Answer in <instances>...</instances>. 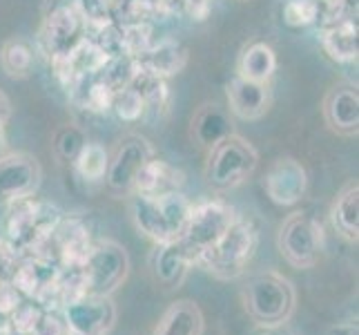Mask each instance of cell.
Here are the masks:
<instances>
[{
  "label": "cell",
  "mask_w": 359,
  "mask_h": 335,
  "mask_svg": "<svg viewBox=\"0 0 359 335\" xmlns=\"http://www.w3.org/2000/svg\"><path fill=\"white\" fill-rule=\"evenodd\" d=\"M9 213L5 219V246L9 255L27 257V255H39L43 244L56 228V223L63 217V210L54 204H47L36 199V197H27V199L11 202Z\"/></svg>",
  "instance_id": "6da1fadb"
},
{
  "label": "cell",
  "mask_w": 359,
  "mask_h": 335,
  "mask_svg": "<svg viewBox=\"0 0 359 335\" xmlns=\"http://www.w3.org/2000/svg\"><path fill=\"white\" fill-rule=\"evenodd\" d=\"M241 302L257 327H286L297 308V291L281 272L262 270L243 282Z\"/></svg>",
  "instance_id": "7a4b0ae2"
},
{
  "label": "cell",
  "mask_w": 359,
  "mask_h": 335,
  "mask_svg": "<svg viewBox=\"0 0 359 335\" xmlns=\"http://www.w3.org/2000/svg\"><path fill=\"white\" fill-rule=\"evenodd\" d=\"M259 248V228L250 217L237 215L232 226L196 257V266L203 268L215 280H239L245 275L252 257Z\"/></svg>",
  "instance_id": "3957f363"
},
{
  "label": "cell",
  "mask_w": 359,
  "mask_h": 335,
  "mask_svg": "<svg viewBox=\"0 0 359 335\" xmlns=\"http://www.w3.org/2000/svg\"><path fill=\"white\" fill-rule=\"evenodd\" d=\"M190 208L192 202L183 195V190L158 197L139 192L130 195V213L134 219V226L154 244L181 237Z\"/></svg>",
  "instance_id": "277c9868"
},
{
  "label": "cell",
  "mask_w": 359,
  "mask_h": 335,
  "mask_svg": "<svg viewBox=\"0 0 359 335\" xmlns=\"http://www.w3.org/2000/svg\"><path fill=\"white\" fill-rule=\"evenodd\" d=\"M257 147L234 132L228 139L217 143L212 150H208V161L203 170L205 181L219 192L234 190L257 170Z\"/></svg>",
  "instance_id": "5b68a950"
},
{
  "label": "cell",
  "mask_w": 359,
  "mask_h": 335,
  "mask_svg": "<svg viewBox=\"0 0 359 335\" xmlns=\"http://www.w3.org/2000/svg\"><path fill=\"white\" fill-rule=\"evenodd\" d=\"M83 293L114 295L130 275V255L126 246L114 239L92 242L81 264Z\"/></svg>",
  "instance_id": "8992f818"
},
{
  "label": "cell",
  "mask_w": 359,
  "mask_h": 335,
  "mask_svg": "<svg viewBox=\"0 0 359 335\" xmlns=\"http://www.w3.org/2000/svg\"><path fill=\"white\" fill-rule=\"evenodd\" d=\"M324 228L308 213H292L277 232V248L292 268H313L324 255Z\"/></svg>",
  "instance_id": "52a82bcc"
},
{
  "label": "cell",
  "mask_w": 359,
  "mask_h": 335,
  "mask_svg": "<svg viewBox=\"0 0 359 335\" xmlns=\"http://www.w3.org/2000/svg\"><path fill=\"white\" fill-rule=\"evenodd\" d=\"M154 157V145L143 134L128 132L116 141L109 152L105 188L114 197H130L141 168Z\"/></svg>",
  "instance_id": "ba28073f"
},
{
  "label": "cell",
  "mask_w": 359,
  "mask_h": 335,
  "mask_svg": "<svg viewBox=\"0 0 359 335\" xmlns=\"http://www.w3.org/2000/svg\"><path fill=\"white\" fill-rule=\"evenodd\" d=\"M234 219H237V210H234V206H230L224 199H219V197L192 204L181 239L192 251L194 266H196V257H199L203 251H208L212 244H217L221 235L232 226Z\"/></svg>",
  "instance_id": "9c48e42d"
},
{
  "label": "cell",
  "mask_w": 359,
  "mask_h": 335,
  "mask_svg": "<svg viewBox=\"0 0 359 335\" xmlns=\"http://www.w3.org/2000/svg\"><path fill=\"white\" fill-rule=\"evenodd\" d=\"M65 327L74 335H109L116 324V304L112 295L83 293L58 308Z\"/></svg>",
  "instance_id": "30bf717a"
},
{
  "label": "cell",
  "mask_w": 359,
  "mask_h": 335,
  "mask_svg": "<svg viewBox=\"0 0 359 335\" xmlns=\"http://www.w3.org/2000/svg\"><path fill=\"white\" fill-rule=\"evenodd\" d=\"M58 266L43 255H27L14 259L9 268V282L22 297L41 302L45 308H58L56 304V280Z\"/></svg>",
  "instance_id": "8fae6325"
},
{
  "label": "cell",
  "mask_w": 359,
  "mask_h": 335,
  "mask_svg": "<svg viewBox=\"0 0 359 335\" xmlns=\"http://www.w3.org/2000/svg\"><path fill=\"white\" fill-rule=\"evenodd\" d=\"M43 183L41 161L29 152L7 150L0 155V204L27 199Z\"/></svg>",
  "instance_id": "7c38bea8"
},
{
  "label": "cell",
  "mask_w": 359,
  "mask_h": 335,
  "mask_svg": "<svg viewBox=\"0 0 359 335\" xmlns=\"http://www.w3.org/2000/svg\"><path fill=\"white\" fill-rule=\"evenodd\" d=\"M90 246H92V237L85 221L79 217L63 215L56 223V228L52 230V235L47 237V242L43 244L39 255L52 259L58 268L79 266L83 264Z\"/></svg>",
  "instance_id": "4fadbf2b"
},
{
  "label": "cell",
  "mask_w": 359,
  "mask_h": 335,
  "mask_svg": "<svg viewBox=\"0 0 359 335\" xmlns=\"http://www.w3.org/2000/svg\"><path fill=\"white\" fill-rule=\"evenodd\" d=\"M264 190L268 199L281 206L290 208L299 204L308 192V170L302 161L294 157H279L268 166L264 175Z\"/></svg>",
  "instance_id": "5bb4252c"
},
{
  "label": "cell",
  "mask_w": 359,
  "mask_h": 335,
  "mask_svg": "<svg viewBox=\"0 0 359 335\" xmlns=\"http://www.w3.org/2000/svg\"><path fill=\"white\" fill-rule=\"evenodd\" d=\"M41 39L54 58L65 56L83 39H88V18L74 3L60 5L45 18Z\"/></svg>",
  "instance_id": "9a60e30c"
},
{
  "label": "cell",
  "mask_w": 359,
  "mask_h": 335,
  "mask_svg": "<svg viewBox=\"0 0 359 335\" xmlns=\"http://www.w3.org/2000/svg\"><path fill=\"white\" fill-rule=\"evenodd\" d=\"M326 126L339 136H357L359 132V90L357 83L341 81L326 92L321 103Z\"/></svg>",
  "instance_id": "2e32d148"
},
{
  "label": "cell",
  "mask_w": 359,
  "mask_h": 335,
  "mask_svg": "<svg viewBox=\"0 0 359 335\" xmlns=\"http://www.w3.org/2000/svg\"><path fill=\"white\" fill-rule=\"evenodd\" d=\"M152 275L165 291H175L188 277L194 266V255L181 237L163 244H154V253L150 257Z\"/></svg>",
  "instance_id": "e0dca14e"
},
{
  "label": "cell",
  "mask_w": 359,
  "mask_h": 335,
  "mask_svg": "<svg viewBox=\"0 0 359 335\" xmlns=\"http://www.w3.org/2000/svg\"><path fill=\"white\" fill-rule=\"evenodd\" d=\"M226 96L232 117L241 121H259L268 114L272 105V83H255L234 74V79L226 85Z\"/></svg>",
  "instance_id": "ac0fdd59"
},
{
  "label": "cell",
  "mask_w": 359,
  "mask_h": 335,
  "mask_svg": "<svg viewBox=\"0 0 359 335\" xmlns=\"http://www.w3.org/2000/svg\"><path fill=\"white\" fill-rule=\"evenodd\" d=\"M230 134H234V121L228 107L215 101H205L196 107L190 121V139L196 147L208 152Z\"/></svg>",
  "instance_id": "d6986e66"
},
{
  "label": "cell",
  "mask_w": 359,
  "mask_h": 335,
  "mask_svg": "<svg viewBox=\"0 0 359 335\" xmlns=\"http://www.w3.org/2000/svg\"><path fill=\"white\" fill-rule=\"evenodd\" d=\"M319 45L335 63H355L357 60V18L339 16L326 18L319 27Z\"/></svg>",
  "instance_id": "ffe728a7"
},
{
  "label": "cell",
  "mask_w": 359,
  "mask_h": 335,
  "mask_svg": "<svg viewBox=\"0 0 359 335\" xmlns=\"http://www.w3.org/2000/svg\"><path fill=\"white\" fill-rule=\"evenodd\" d=\"M134 63L139 70L154 74L158 79H170L188 65V49L181 43L163 41L143 49L139 56H134Z\"/></svg>",
  "instance_id": "44dd1931"
},
{
  "label": "cell",
  "mask_w": 359,
  "mask_h": 335,
  "mask_svg": "<svg viewBox=\"0 0 359 335\" xmlns=\"http://www.w3.org/2000/svg\"><path fill=\"white\" fill-rule=\"evenodd\" d=\"M277 67V52L266 41H250L248 45H243L237 58V77L255 83H272Z\"/></svg>",
  "instance_id": "7402d4cb"
},
{
  "label": "cell",
  "mask_w": 359,
  "mask_h": 335,
  "mask_svg": "<svg viewBox=\"0 0 359 335\" xmlns=\"http://www.w3.org/2000/svg\"><path fill=\"white\" fill-rule=\"evenodd\" d=\"M183 185H185L183 170L170 166L168 161H163V159L152 157L141 168L139 177H136L134 192L158 197V195H168V192L183 190Z\"/></svg>",
  "instance_id": "603a6c76"
},
{
  "label": "cell",
  "mask_w": 359,
  "mask_h": 335,
  "mask_svg": "<svg viewBox=\"0 0 359 335\" xmlns=\"http://www.w3.org/2000/svg\"><path fill=\"white\" fill-rule=\"evenodd\" d=\"M203 313L192 300H177L147 335H203Z\"/></svg>",
  "instance_id": "cb8c5ba5"
},
{
  "label": "cell",
  "mask_w": 359,
  "mask_h": 335,
  "mask_svg": "<svg viewBox=\"0 0 359 335\" xmlns=\"http://www.w3.org/2000/svg\"><path fill=\"white\" fill-rule=\"evenodd\" d=\"M330 223L344 239L357 244L359 239V183L351 179L341 185L330 206Z\"/></svg>",
  "instance_id": "d4e9b609"
},
{
  "label": "cell",
  "mask_w": 359,
  "mask_h": 335,
  "mask_svg": "<svg viewBox=\"0 0 359 335\" xmlns=\"http://www.w3.org/2000/svg\"><path fill=\"white\" fill-rule=\"evenodd\" d=\"M36 65L34 43L22 36H11L0 45V67L9 79H27Z\"/></svg>",
  "instance_id": "484cf974"
},
{
  "label": "cell",
  "mask_w": 359,
  "mask_h": 335,
  "mask_svg": "<svg viewBox=\"0 0 359 335\" xmlns=\"http://www.w3.org/2000/svg\"><path fill=\"white\" fill-rule=\"evenodd\" d=\"M107 164H109V150L98 141H88L83 145L79 157L72 161V170L76 179L85 185H98L105 183L107 175Z\"/></svg>",
  "instance_id": "4316f807"
},
{
  "label": "cell",
  "mask_w": 359,
  "mask_h": 335,
  "mask_svg": "<svg viewBox=\"0 0 359 335\" xmlns=\"http://www.w3.org/2000/svg\"><path fill=\"white\" fill-rule=\"evenodd\" d=\"M85 143H88V134H85V130L81 126H76V123H65V126H60L54 132V139H52L56 157L60 161H65V164H72V161L79 157Z\"/></svg>",
  "instance_id": "83f0119b"
},
{
  "label": "cell",
  "mask_w": 359,
  "mask_h": 335,
  "mask_svg": "<svg viewBox=\"0 0 359 335\" xmlns=\"http://www.w3.org/2000/svg\"><path fill=\"white\" fill-rule=\"evenodd\" d=\"M321 16H324V7H321L319 0H288L283 5V22L294 29L317 25Z\"/></svg>",
  "instance_id": "f1b7e54d"
},
{
  "label": "cell",
  "mask_w": 359,
  "mask_h": 335,
  "mask_svg": "<svg viewBox=\"0 0 359 335\" xmlns=\"http://www.w3.org/2000/svg\"><path fill=\"white\" fill-rule=\"evenodd\" d=\"M150 110L145 103V98L136 92L132 85H126L114 92V101H112V112L116 114V119H121L123 123H136L145 117V112Z\"/></svg>",
  "instance_id": "f546056e"
},
{
  "label": "cell",
  "mask_w": 359,
  "mask_h": 335,
  "mask_svg": "<svg viewBox=\"0 0 359 335\" xmlns=\"http://www.w3.org/2000/svg\"><path fill=\"white\" fill-rule=\"evenodd\" d=\"M81 85H83L81 94H83L85 110L98 112V114H103V112L112 110L114 90L109 88L107 83H103L98 77H88V79H81Z\"/></svg>",
  "instance_id": "4dcf8cb0"
},
{
  "label": "cell",
  "mask_w": 359,
  "mask_h": 335,
  "mask_svg": "<svg viewBox=\"0 0 359 335\" xmlns=\"http://www.w3.org/2000/svg\"><path fill=\"white\" fill-rule=\"evenodd\" d=\"M130 85L145 98L147 107H163L168 101L165 79H158V77H154V74H147V72L136 67V74L130 81Z\"/></svg>",
  "instance_id": "1f68e13d"
},
{
  "label": "cell",
  "mask_w": 359,
  "mask_h": 335,
  "mask_svg": "<svg viewBox=\"0 0 359 335\" xmlns=\"http://www.w3.org/2000/svg\"><path fill=\"white\" fill-rule=\"evenodd\" d=\"M27 335H67L65 320L58 308H43V313Z\"/></svg>",
  "instance_id": "d6a6232c"
},
{
  "label": "cell",
  "mask_w": 359,
  "mask_h": 335,
  "mask_svg": "<svg viewBox=\"0 0 359 335\" xmlns=\"http://www.w3.org/2000/svg\"><path fill=\"white\" fill-rule=\"evenodd\" d=\"M326 335H359V324H357V320H344V322H337V324H332Z\"/></svg>",
  "instance_id": "836d02e7"
},
{
  "label": "cell",
  "mask_w": 359,
  "mask_h": 335,
  "mask_svg": "<svg viewBox=\"0 0 359 335\" xmlns=\"http://www.w3.org/2000/svg\"><path fill=\"white\" fill-rule=\"evenodd\" d=\"M9 119H11V101H9V96L0 90V128H5Z\"/></svg>",
  "instance_id": "e575fe53"
},
{
  "label": "cell",
  "mask_w": 359,
  "mask_h": 335,
  "mask_svg": "<svg viewBox=\"0 0 359 335\" xmlns=\"http://www.w3.org/2000/svg\"><path fill=\"white\" fill-rule=\"evenodd\" d=\"M319 3H321V7H328V9H332V11H337V9H341L344 5H348L351 3V0H319Z\"/></svg>",
  "instance_id": "d590c367"
},
{
  "label": "cell",
  "mask_w": 359,
  "mask_h": 335,
  "mask_svg": "<svg viewBox=\"0 0 359 335\" xmlns=\"http://www.w3.org/2000/svg\"><path fill=\"white\" fill-rule=\"evenodd\" d=\"M7 152V136H5V128H0V155Z\"/></svg>",
  "instance_id": "8d00e7d4"
},
{
  "label": "cell",
  "mask_w": 359,
  "mask_h": 335,
  "mask_svg": "<svg viewBox=\"0 0 359 335\" xmlns=\"http://www.w3.org/2000/svg\"><path fill=\"white\" fill-rule=\"evenodd\" d=\"M0 335H20V333H18V331H14V329H9V327H7V329H0Z\"/></svg>",
  "instance_id": "74e56055"
},
{
  "label": "cell",
  "mask_w": 359,
  "mask_h": 335,
  "mask_svg": "<svg viewBox=\"0 0 359 335\" xmlns=\"http://www.w3.org/2000/svg\"><path fill=\"white\" fill-rule=\"evenodd\" d=\"M67 335H74V333H69V331H67Z\"/></svg>",
  "instance_id": "f35d334b"
}]
</instances>
